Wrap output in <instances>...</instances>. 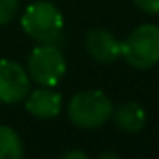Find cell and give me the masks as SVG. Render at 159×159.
<instances>
[{
  "label": "cell",
  "mask_w": 159,
  "mask_h": 159,
  "mask_svg": "<svg viewBox=\"0 0 159 159\" xmlns=\"http://www.w3.org/2000/svg\"><path fill=\"white\" fill-rule=\"evenodd\" d=\"M21 26L26 32V36L32 38L36 43L56 45V41L62 38L64 17L54 4L47 2V0H39L25 10Z\"/></svg>",
  "instance_id": "obj_1"
},
{
  "label": "cell",
  "mask_w": 159,
  "mask_h": 159,
  "mask_svg": "<svg viewBox=\"0 0 159 159\" xmlns=\"http://www.w3.org/2000/svg\"><path fill=\"white\" fill-rule=\"evenodd\" d=\"M67 116L81 129H98L112 116V103L101 90H83L71 98Z\"/></svg>",
  "instance_id": "obj_2"
},
{
  "label": "cell",
  "mask_w": 159,
  "mask_h": 159,
  "mask_svg": "<svg viewBox=\"0 0 159 159\" xmlns=\"http://www.w3.org/2000/svg\"><path fill=\"white\" fill-rule=\"evenodd\" d=\"M120 56L135 69H150L159 64V26H137L120 47Z\"/></svg>",
  "instance_id": "obj_3"
},
{
  "label": "cell",
  "mask_w": 159,
  "mask_h": 159,
  "mask_svg": "<svg viewBox=\"0 0 159 159\" xmlns=\"http://www.w3.org/2000/svg\"><path fill=\"white\" fill-rule=\"evenodd\" d=\"M66 58L52 43H38L28 56V75L41 86L54 88L66 75Z\"/></svg>",
  "instance_id": "obj_4"
},
{
  "label": "cell",
  "mask_w": 159,
  "mask_h": 159,
  "mask_svg": "<svg viewBox=\"0 0 159 159\" xmlns=\"http://www.w3.org/2000/svg\"><path fill=\"white\" fill-rule=\"evenodd\" d=\"M30 75L15 60H0V103L15 105L28 96Z\"/></svg>",
  "instance_id": "obj_5"
},
{
  "label": "cell",
  "mask_w": 159,
  "mask_h": 159,
  "mask_svg": "<svg viewBox=\"0 0 159 159\" xmlns=\"http://www.w3.org/2000/svg\"><path fill=\"white\" fill-rule=\"evenodd\" d=\"M120 47L122 43L109 30L92 28L86 34V51L96 62H101V64L116 62L120 58Z\"/></svg>",
  "instance_id": "obj_6"
},
{
  "label": "cell",
  "mask_w": 159,
  "mask_h": 159,
  "mask_svg": "<svg viewBox=\"0 0 159 159\" xmlns=\"http://www.w3.org/2000/svg\"><path fill=\"white\" fill-rule=\"evenodd\" d=\"M25 99H26L25 101L26 111L39 120L56 118L62 111V96L56 90H52L51 86L38 88Z\"/></svg>",
  "instance_id": "obj_7"
},
{
  "label": "cell",
  "mask_w": 159,
  "mask_h": 159,
  "mask_svg": "<svg viewBox=\"0 0 159 159\" xmlns=\"http://www.w3.org/2000/svg\"><path fill=\"white\" fill-rule=\"evenodd\" d=\"M111 118H114L116 125L122 131L131 135L142 131L146 125V111L137 101H127V103H122L118 109H112Z\"/></svg>",
  "instance_id": "obj_8"
},
{
  "label": "cell",
  "mask_w": 159,
  "mask_h": 159,
  "mask_svg": "<svg viewBox=\"0 0 159 159\" xmlns=\"http://www.w3.org/2000/svg\"><path fill=\"white\" fill-rule=\"evenodd\" d=\"M23 140L10 125H0V159H19L23 157Z\"/></svg>",
  "instance_id": "obj_9"
},
{
  "label": "cell",
  "mask_w": 159,
  "mask_h": 159,
  "mask_svg": "<svg viewBox=\"0 0 159 159\" xmlns=\"http://www.w3.org/2000/svg\"><path fill=\"white\" fill-rule=\"evenodd\" d=\"M19 10V0H0V26L10 23Z\"/></svg>",
  "instance_id": "obj_10"
},
{
  "label": "cell",
  "mask_w": 159,
  "mask_h": 159,
  "mask_svg": "<svg viewBox=\"0 0 159 159\" xmlns=\"http://www.w3.org/2000/svg\"><path fill=\"white\" fill-rule=\"evenodd\" d=\"M133 2L146 13H159V0H133Z\"/></svg>",
  "instance_id": "obj_11"
},
{
  "label": "cell",
  "mask_w": 159,
  "mask_h": 159,
  "mask_svg": "<svg viewBox=\"0 0 159 159\" xmlns=\"http://www.w3.org/2000/svg\"><path fill=\"white\" fill-rule=\"evenodd\" d=\"M62 157H64V159H88V155H86L84 152H81V150H69V152H66Z\"/></svg>",
  "instance_id": "obj_12"
},
{
  "label": "cell",
  "mask_w": 159,
  "mask_h": 159,
  "mask_svg": "<svg viewBox=\"0 0 159 159\" xmlns=\"http://www.w3.org/2000/svg\"><path fill=\"white\" fill-rule=\"evenodd\" d=\"M99 157H101V159H109V157H111V159H118V153H116V152H103Z\"/></svg>",
  "instance_id": "obj_13"
}]
</instances>
